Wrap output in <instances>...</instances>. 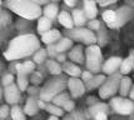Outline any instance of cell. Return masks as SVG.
<instances>
[{
	"instance_id": "cell-26",
	"label": "cell",
	"mask_w": 134,
	"mask_h": 120,
	"mask_svg": "<svg viewBox=\"0 0 134 120\" xmlns=\"http://www.w3.org/2000/svg\"><path fill=\"white\" fill-rule=\"evenodd\" d=\"M13 81H14V76L12 74H8L3 78V85L4 86L10 85V84H13Z\"/></svg>"
},
{
	"instance_id": "cell-17",
	"label": "cell",
	"mask_w": 134,
	"mask_h": 120,
	"mask_svg": "<svg viewBox=\"0 0 134 120\" xmlns=\"http://www.w3.org/2000/svg\"><path fill=\"white\" fill-rule=\"evenodd\" d=\"M45 56H47V52H45L44 49H38V50L34 53V63L41 64L45 60Z\"/></svg>"
},
{
	"instance_id": "cell-29",
	"label": "cell",
	"mask_w": 134,
	"mask_h": 120,
	"mask_svg": "<svg viewBox=\"0 0 134 120\" xmlns=\"http://www.w3.org/2000/svg\"><path fill=\"white\" fill-rule=\"evenodd\" d=\"M31 1H34L35 4H38V5H43V4H47L49 0H31Z\"/></svg>"
},
{
	"instance_id": "cell-36",
	"label": "cell",
	"mask_w": 134,
	"mask_h": 120,
	"mask_svg": "<svg viewBox=\"0 0 134 120\" xmlns=\"http://www.w3.org/2000/svg\"><path fill=\"white\" fill-rule=\"evenodd\" d=\"M0 96H1V90H0Z\"/></svg>"
},
{
	"instance_id": "cell-9",
	"label": "cell",
	"mask_w": 134,
	"mask_h": 120,
	"mask_svg": "<svg viewBox=\"0 0 134 120\" xmlns=\"http://www.w3.org/2000/svg\"><path fill=\"white\" fill-rule=\"evenodd\" d=\"M38 109H39V105L36 104V100H35L34 98H29L28 101H26V104H25V108H24L25 114L26 115H34V114H36Z\"/></svg>"
},
{
	"instance_id": "cell-10",
	"label": "cell",
	"mask_w": 134,
	"mask_h": 120,
	"mask_svg": "<svg viewBox=\"0 0 134 120\" xmlns=\"http://www.w3.org/2000/svg\"><path fill=\"white\" fill-rule=\"evenodd\" d=\"M52 26V21H50V19L47 16H43L39 19V21H38V33L39 34H44L45 31H48L49 29Z\"/></svg>"
},
{
	"instance_id": "cell-37",
	"label": "cell",
	"mask_w": 134,
	"mask_h": 120,
	"mask_svg": "<svg viewBox=\"0 0 134 120\" xmlns=\"http://www.w3.org/2000/svg\"><path fill=\"white\" fill-rule=\"evenodd\" d=\"M0 5H1V0H0Z\"/></svg>"
},
{
	"instance_id": "cell-3",
	"label": "cell",
	"mask_w": 134,
	"mask_h": 120,
	"mask_svg": "<svg viewBox=\"0 0 134 120\" xmlns=\"http://www.w3.org/2000/svg\"><path fill=\"white\" fill-rule=\"evenodd\" d=\"M64 86H65V83L64 80L62 79H55L49 81L40 92V99L44 100V101H50L57 94H59L64 89Z\"/></svg>"
},
{
	"instance_id": "cell-25",
	"label": "cell",
	"mask_w": 134,
	"mask_h": 120,
	"mask_svg": "<svg viewBox=\"0 0 134 120\" xmlns=\"http://www.w3.org/2000/svg\"><path fill=\"white\" fill-rule=\"evenodd\" d=\"M47 110L50 113V114H55L57 116H60V115L63 114V110H60V109L58 108V105H48L47 106Z\"/></svg>"
},
{
	"instance_id": "cell-32",
	"label": "cell",
	"mask_w": 134,
	"mask_h": 120,
	"mask_svg": "<svg viewBox=\"0 0 134 120\" xmlns=\"http://www.w3.org/2000/svg\"><path fill=\"white\" fill-rule=\"evenodd\" d=\"M55 52H57V49H55V48H53L52 45L49 46V54H50V55H54Z\"/></svg>"
},
{
	"instance_id": "cell-30",
	"label": "cell",
	"mask_w": 134,
	"mask_h": 120,
	"mask_svg": "<svg viewBox=\"0 0 134 120\" xmlns=\"http://www.w3.org/2000/svg\"><path fill=\"white\" fill-rule=\"evenodd\" d=\"M64 1H65V4L69 5V6L75 5V3H76V0H64Z\"/></svg>"
},
{
	"instance_id": "cell-1",
	"label": "cell",
	"mask_w": 134,
	"mask_h": 120,
	"mask_svg": "<svg viewBox=\"0 0 134 120\" xmlns=\"http://www.w3.org/2000/svg\"><path fill=\"white\" fill-rule=\"evenodd\" d=\"M40 46L39 39L33 34L16 36L10 41L8 50L4 53L6 60H16L34 54Z\"/></svg>"
},
{
	"instance_id": "cell-13",
	"label": "cell",
	"mask_w": 134,
	"mask_h": 120,
	"mask_svg": "<svg viewBox=\"0 0 134 120\" xmlns=\"http://www.w3.org/2000/svg\"><path fill=\"white\" fill-rule=\"evenodd\" d=\"M28 74H24V73H18V86L20 89V92L26 90L28 88Z\"/></svg>"
},
{
	"instance_id": "cell-28",
	"label": "cell",
	"mask_w": 134,
	"mask_h": 120,
	"mask_svg": "<svg viewBox=\"0 0 134 120\" xmlns=\"http://www.w3.org/2000/svg\"><path fill=\"white\" fill-rule=\"evenodd\" d=\"M40 79H41V76L40 74H33V78H31V80H33V83L34 84H38V83H40Z\"/></svg>"
},
{
	"instance_id": "cell-35",
	"label": "cell",
	"mask_w": 134,
	"mask_h": 120,
	"mask_svg": "<svg viewBox=\"0 0 134 120\" xmlns=\"http://www.w3.org/2000/svg\"><path fill=\"white\" fill-rule=\"evenodd\" d=\"M64 59H65L64 55H59V56H58V60H59V61H64Z\"/></svg>"
},
{
	"instance_id": "cell-33",
	"label": "cell",
	"mask_w": 134,
	"mask_h": 120,
	"mask_svg": "<svg viewBox=\"0 0 134 120\" xmlns=\"http://www.w3.org/2000/svg\"><path fill=\"white\" fill-rule=\"evenodd\" d=\"M95 118H98V119H102V118H103V119H105L107 116H105V114H103V113H102V114H98V115H95Z\"/></svg>"
},
{
	"instance_id": "cell-34",
	"label": "cell",
	"mask_w": 134,
	"mask_h": 120,
	"mask_svg": "<svg viewBox=\"0 0 134 120\" xmlns=\"http://www.w3.org/2000/svg\"><path fill=\"white\" fill-rule=\"evenodd\" d=\"M98 25H99V24L98 23H95V21H92V23H90V28H98Z\"/></svg>"
},
{
	"instance_id": "cell-6",
	"label": "cell",
	"mask_w": 134,
	"mask_h": 120,
	"mask_svg": "<svg viewBox=\"0 0 134 120\" xmlns=\"http://www.w3.org/2000/svg\"><path fill=\"white\" fill-rule=\"evenodd\" d=\"M71 35H73V38H76L78 40H82L85 44L94 43V40H95L93 33L90 30H87V29H78L76 31H73Z\"/></svg>"
},
{
	"instance_id": "cell-8",
	"label": "cell",
	"mask_w": 134,
	"mask_h": 120,
	"mask_svg": "<svg viewBox=\"0 0 134 120\" xmlns=\"http://www.w3.org/2000/svg\"><path fill=\"white\" fill-rule=\"evenodd\" d=\"M59 39H60V33L55 29H53V30L49 29L44 34H41V40L45 44H52V43H54V41H57Z\"/></svg>"
},
{
	"instance_id": "cell-12",
	"label": "cell",
	"mask_w": 134,
	"mask_h": 120,
	"mask_svg": "<svg viewBox=\"0 0 134 120\" xmlns=\"http://www.w3.org/2000/svg\"><path fill=\"white\" fill-rule=\"evenodd\" d=\"M58 19H59V23L62 24L63 26H65V28H71L73 26V19H71V16H70L68 13L62 12L59 14Z\"/></svg>"
},
{
	"instance_id": "cell-24",
	"label": "cell",
	"mask_w": 134,
	"mask_h": 120,
	"mask_svg": "<svg viewBox=\"0 0 134 120\" xmlns=\"http://www.w3.org/2000/svg\"><path fill=\"white\" fill-rule=\"evenodd\" d=\"M115 18H117L115 13L111 12V10H108V12H105L104 14H103V19H104L107 23H109V24H110L111 21H114V20H115Z\"/></svg>"
},
{
	"instance_id": "cell-16",
	"label": "cell",
	"mask_w": 134,
	"mask_h": 120,
	"mask_svg": "<svg viewBox=\"0 0 134 120\" xmlns=\"http://www.w3.org/2000/svg\"><path fill=\"white\" fill-rule=\"evenodd\" d=\"M70 46H71V40L63 39V40H60L58 44H57L55 49H57V52L58 53H63L64 50H66L68 48H70Z\"/></svg>"
},
{
	"instance_id": "cell-31",
	"label": "cell",
	"mask_w": 134,
	"mask_h": 120,
	"mask_svg": "<svg viewBox=\"0 0 134 120\" xmlns=\"http://www.w3.org/2000/svg\"><path fill=\"white\" fill-rule=\"evenodd\" d=\"M90 76H92L90 73H84V74H83V79L85 80V81H88V80H90Z\"/></svg>"
},
{
	"instance_id": "cell-21",
	"label": "cell",
	"mask_w": 134,
	"mask_h": 120,
	"mask_svg": "<svg viewBox=\"0 0 134 120\" xmlns=\"http://www.w3.org/2000/svg\"><path fill=\"white\" fill-rule=\"evenodd\" d=\"M118 64H119V59H110V60L104 65V71H107V73L113 71V70L118 66Z\"/></svg>"
},
{
	"instance_id": "cell-4",
	"label": "cell",
	"mask_w": 134,
	"mask_h": 120,
	"mask_svg": "<svg viewBox=\"0 0 134 120\" xmlns=\"http://www.w3.org/2000/svg\"><path fill=\"white\" fill-rule=\"evenodd\" d=\"M87 59H88V68L92 71H98L100 65V53L97 46L89 48L87 52Z\"/></svg>"
},
{
	"instance_id": "cell-23",
	"label": "cell",
	"mask_w": 134,
	"mask_h": 120,
	"mask_svg": "<svg viewBox=\"0 0 134 120\" xmlns=\"http://www.w3.org/2000/svg\"><path fill=\"white\" fill-rule=\"evenodd\" d=\"M48 69H49V71L52 73V74H60V71H62V68L58 65V63L57 61H49L48 63Z\"/></svg>"
},
{
	"instance_id": "cell-2",
	"label": "cell",
	"mask_w": 134,
	"mask_h": 120,
	"mask_svg": "<svg viewBox=\"0 0 134 120\" xmlns=\"http://www.w3.org/2000/svg\"><path fill=\"white\" fill-rule=\"evenodd\" d=\"M6 5L15 14L25 19H36L41 14L40 6L31 0H8Z\"/></svg>"
},
{
	"instance_id": "cell-19",
	"label": "cell",
	"mask_w": 134,
	"mask_h": 120,
	"mask_svg": "<svg viewBox=\"0 0 134 120\" xmlns=\"http://www.w3.org/2000/svg\"><path fill=\"white\" fill-rule=\"evenodd\" d=\"M10 114H12V118L15 120H23L25 116L23 114V110L19 108V106H13V109L10 110Z\"/></svg>"
},
{
	"instance_id": "cell-27",
	"label": "cell",
	"mask_w": 134,
	"mask_h": 120,
	"mask_svg": "<svg viewBox=\"0 0 134 120\" xmlns=\"http://www.w3.org/2000/svg\"><path fill=\"white\" fill-rule=\"evenodd\" d=\"M8 114H9V108L6 105L0 106V118H6Z\"/></svg>"
},
{
	"instance_id": "cell-5",
	"label": "cell",
	"mask_w": 134,
	"mask_h": 120,
	"mask_svg": "<svg viewBox=\"0 0 134 120\" xmlns=\"http://www.w3.org/2000/svg\"><path fill=\"white\" fill-rule=\"evenodd\" d=\"M4 96L5 100L9 104H16L20 100V89L19 86L15 85L14 83L10 85L5 86V90H4Z\"/></svg>"
},
{
	"instance_id": "cell-15",
	"label": "cell",
	"mask_w": 134,
	"mask_h": 120,
	"mask_svg": "<svg viewBox=\"0 0 134 120\" xmlns=\"http://www.w3.org/2000/svg\"><path fill=\"white\" fill-rule=\"evenodd\" d=\"M73 20H74V23H75L76 25H83V24L85 23V18L83 15L82 10L76 9V10L73 12Z\"/></svg>"
},
{
	"instance_id": "cell-7",
	"label": "cell",
	"mask_w": 134,
	"mask_h": 120,
	"mask_svg": "<svg viewBox=\"0 0 134 120\" xmlns=\"http://www.w3.org/2000/svg\"><path fill=\"white\" fill-rule=\"evenodd\" d=\"M69 89L73 96H79L84 93V85L80 80L78 79H70L69 80Z\"/></svg>"
},
{
	"instance_id": "cell-20",
	"label": "cell",
	"mask_w": 134,
	"mask_h": 120,
	"mask_svg": "<svg viewBox=\"0 0 134 120\" xmlns=\"http://www.w3.org/2000/svg\"><path fill=\"white\" fill-rule=\"evenodd\" d=\"M69 56L73 61H76V63H82L83 61V54H82V52H80L79 48L74 49V50L69 54Z\"/></svg>"
},
{
	"instance_id": "cell-11",
	"label": "cell",
	"mask_w": 134,
	"mask_h": 120,
	"mask_svg": "<svg viewBox=\"0 0 134 120\" xmlns=\"http://www.w3.org/2000/svg\"><path fill=\"white\" fill-rule=\"evenodd\" d=\"M84 5H85V14H87L88 18L92 19L97 15V6H95L93 0H85Z\"/></svg>"
},
{
	"instance_id": "cell-22",
	"label": "cell",
	"mask_w": 134,
	"mask_h": 120,
	"mask_svg": "<svg viewBox=\"0 0 134 120\" xmlns=\"http://www.w3.org/2000/svg\"><path fill=\"white\" fill-rule=\"evenodd\" d=\"M64 70L68 73V74L73 75V76H78V75L80 74L79 68H76L75 65H73V64H66V65L64 66Z\"/></svg>"
},
{
	"instance_id": "cell-14",
	"label": "cell",
	"mask_w": 134,
	"mask_h": 120,
	"mask_svg": "<svg viewBox=\"0 0 134 120\" xmlns=\"http://www.w3.org/2000/svg\"><path fill=\"white\" fill-rule=\"evenodd\" d=\"M57 14H58V6L57 5L49 4V5H47V8L44 9V16L49 18L50 20L57 16Z\"/></svg>"
},
{
	"instance_id": "cell-18",
	"label": "cell",
	"mask_w": 134,
	"mask_h": 120,
	"mask_svg": "<svg viewBox=\"0 0 134 120\" xmlns=\"http://www.w3.org/2000/svg\"><path fill=\"white\" fill-rule=\"evenodd\" d=\"M68 100H69V96L66 94H59V95H55V96L53 98V103L55 104V105H58V106L64 105Z\"/></svg>"
}]
</instances>
